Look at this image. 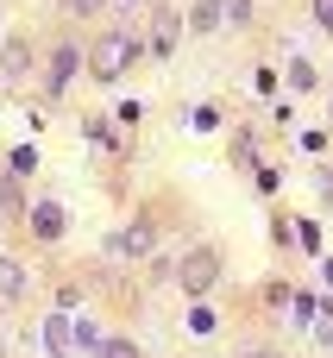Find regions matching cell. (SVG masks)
<instances>
[{
  "label": "cell",
  "instance_id": "cell-11",
  "mask_svg": "<svg viewBox=\"0 0 333 358\" xmlns=\"http://www.w3.org/2000/svg\"><path fill=\"white\" fill-rule=\"evenodd\" d=\"M25 208V195H19V176H6L0 182V214H19Z\"/></svg>",
  "mask_w": 333,
  "mask_h": 358
},
{
  "label": "cell",
  "instance_id": "cell-14",
  "mask_svg": "<svg viewBox=\"0 0 333 358\" xmlns=\"http://www.w3.org/2000/svg\"><path fill=\"white\" fill-rule=\"evenodd\" d=\"M290 88H315V63H290Z\"/></svg>",
  "mask_w": 333,
  "mask_h": 358
},
{
  "label": "cell",
  "instance_id": "cell-16",
  "mask_svg": "<svg viewBox=\"0 0 333 358\" xmlns=\"http://www.w3.org/2000/svg\"><path fill=\"white\" fill-rule=\"evenodd\" d=\"M315 189H321V201L333 208V164H321V170H315Z\"/></svg>",
  "mask_w": 333,
  "mask_h": 358
},
{
  "label": "cell",
  "instance_id": "cell-12",
  "mask_svg": "<svg viewBox=\"0 0 333 358\" xmlns=\"http://www.w3.org/2000/svg\"><path fill=\"white\" fill-rule=\"evenodd\" d=\"M309 327H315V340H321V346H333V302H321V315H315Z\"/></svg>",
  "mask_w": 333,
  "mask_h": 358
},
{
  "label": "cell",
  "instance_id": "cell-6",
  "mask_svg": "<svg viewBox=\"0 0 333 358\" xmlns=\"http://www.w3.org/2000/svg\"><path fill=\"white\" fill-rule=\"evenodd\" d=\"M31 233H38V239H57V233H63V208H57V201L31 208Z\"/></svg>",
  "mask_w": 333,
  "mask_h": 358
},
{
  "label": "cell",
  "instance_id": "cell-10",
  "mask_svg": "<svg viewBox=\"0 0 333 358\" xmlns=\"http://www.w3.org/2000/svg\"><path fill=\"white\" fill-rule=\"evenodd\" d=\"M220 19H227V13H220V0H201L189 25H195V31H220Z\"/></svg>",
  "mask_w": 333,
  "mask_h": 358
},
{
  "label": "cell",
  "instance_id": "cell-2",
  "mask_svg": "<svg viewBox=\"0 0 333 358\" xmlns=\"http://www.w3.org/2000/svg\"><path fill=\"white\" fill-rule=\"evenodd\" d=\"M176 283H183L189 296H208V289L220 283V252H214V245H195V252L176 264Z\"/></svg>",
  "mask_w": 333,
  "mask_h": 358
},
{
  "label": "cell",
  "instance_id": "cell-9",
  "mask_svg": "<svg viewBox=\"0 0 333 358\" xmlns=\"http://www.w3.org/2000/svg\"><path fill=\"white\" fill-rule=\"evenodd\" d=\"M25 63H31L25 38H6V57H0V69H6V76H25Z\"/></svg>",
  "mask_w": 333,
  "mask_h": 358
},
{
  "label": "cell",
  "instance_id": "cell-19",
  "mask_svg": "<svg viewBox=\"0 0 333 358\" xmlns=\"http://www.w3.org/2000/svg\"><path fill=\"white\" fill-rule=\"evenodd\" d=\"M315 19H321V31H333V0H315Z\"/></svg>",
  "mask_w": 333,
  "mask_h": 358
},
{
  "label": "cell",
  "instance_id": "cell-1",
  "mask_svg": "<svg viewBox=\"0 0 333 358\" xmlns=\"http://www.w3.org/2000/svg\"><path fill=\"white\" fill-rule=\"evenodd\" d=\"M139 50H145V44H139L132 31H107V38L88 50V69H94L101 82H120V76L132 69V57H139Z\"/></svg>",
  "mask_w": 333,
  "mask_h": 358
},
{
  "label": "cell",
  "instance_id": "cell-13",
  "mask_svg": "<svg viewBox=\"0 0 333 358\" xmlns=\"http://www.w3.org/2000/svg\"><path fill=\"white\" fill-rule=\"evenodd\" d=\"M94 358H139V346H132V340H101Z\"/></svg>",
  "mask_w": 333,
  "mask_h": 358
},
{
  "label": "cell",
  "instance_id": "cell-15",
  "mask_svg": "<svg viewBox=\"0 0 333 358\" xmlns=\"http://www.w3.org/2000/svg\"><path fill=\"white\" fill-rule=\"evenodd\" d=\"M220 13H227V25H239V19H252V0H220Z\"/></svg>",
  "mask_w": 333,
  "mask_h": 358
},
{
  "label": "cell",
  "instance_id": "cell-21",
  "mask_svg": "<svg viewBox=\"0 0 333 358\" xmlns=\"http://www.w3.org/2000/svg\"><path fill=\"white\" fill-rule=\"evenodd\" d=\"M120 6H139V0H120Z\"/></svg>",
  "mask_w": 333,
  "mask_h": 358
},
{
  "label": "cell",
  "instance_id": "cell-4",
  "mask_svg": "<svg viewBox=\"0 0 333 358\" xmlns=\"http://www.w3.org/2000/svg\"><path fill=\"white\" fill-rule=\"evenodd\" d=\"M157 245V227L151 220H132V227H120L113 239H107V252H120V258H145Z\"/></svg>",
  "mask_w": 333,
  "mask_h": 358
},
{
  "label": "cell",
  "instance_id": "cell-3",
  "mask_svg": "<svg viewBox=\"0 0 333 358\" xmlns=\"http://www.w3.org/2000/svg\"><path fill=\"white\" fill-rule=\"evenodd\" d=\"M176 38H183V19H176L170 6H157V13H151V31H145V50H151V57H170Z\"/></svg>",
  "mask_w": 333,
  "mask_h": 358
},
{
  "label": "cell",
  "instance_id": "cell-5",
  "mask_svg": "<svg viewBox=\"0 0 333 358\" xmlns=\"http://www.w3.org/2000/svg\"><path fill=\"white\" fill-rule=\"evenodd\" d=\"M69 340H76V327H69V315H50V321H44V346H50L57 358H69Z\"/></svg>",
  "mask_w": 333,
  "mask_h": 358
},
{
  "label": "cell",
  "instance_id": "cell-7",
  "mask_svg": "<svg viewBox=\"0 0 333 358\" xmlns=\"http://www.w3.org/2000/svg\"><path fill=\"white\" fill-rule=\"evenodd\" d=\"M76 69H82V50H76V44H63V50H57V63H50V88H63Z\"/></svg>",
  "mask_w": 333,
  "mask_h": 358
},
{
  "label": "cell",
  "instance_id": "cell-18",
  "mask_svg": "<svg viewBox=\"0 0 333 358\" xmlns=\"http://www.w3.org/2000/svg\"><path fill=\"white\" fill-rule=\"evenodd\" d=\"M101 6H107V0H69V13H76V19H94Z\"/></svg>",
  "mask_w": 333,
  "mask_h": 358
},
{
  "label": "cell",
  "instance_id": "cell-17",
  "mask_svg": "<svg viewBox=\"0 0 333 358\" xmlns=\"http://www.w3.org/2000/svg\"><path fill=\"white\" fill-rule=\"evenodd\" d=\"M31 164H38V151H31V145H19V151H13V176H25Z\"/></svg>",
  "mask_w": 333,
  "mask_h": 358
},
{
  "label": "cell",
  "instance_id": "cell-20",
  "mask_svg": "<svg viewBox=\"0 0 333 358\" xmlns=\"http://www.w3.org/2000/svg\"><path fill=\"white\" fill-rule=\"evenodd\" d=\"M239 358H277V352H264V346H252V352H239Z\"/></svg>",
  "mask_w": 333,
  "mask_h": 358
},
{
  "label": "cell",
  "instance_id": "cell-8",
  "mask_svg": "<svg viewBox=\"0 0 333 358\" xmlns=\"http://www.w3.org/2000/svg\"><path fill=\"white\" fill-rule=\"evenodd\" d=\"M19 289H25V271L13 258H0V302H19Z\"/></svg>",
  "mask_w": 333,
  "mask_h": 358
}]
</instances>
